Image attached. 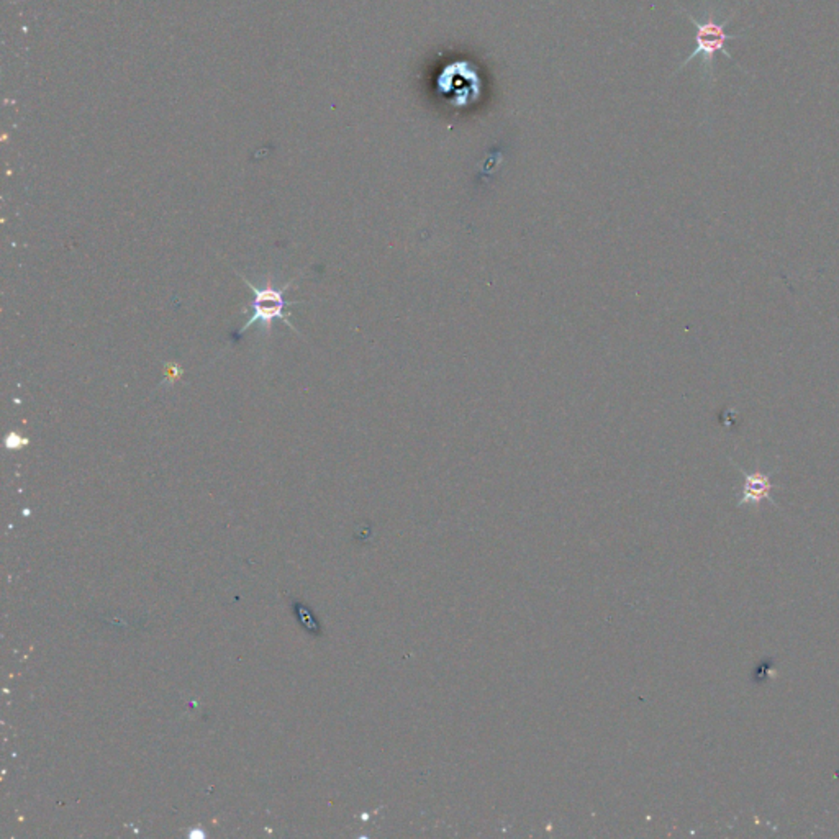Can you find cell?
Listing matches in <instances>:
<instances>
[{
	"mask_svg": "<svg viewBox=\"0 0 839 839\" xmlns=\"http://www.w3.org/2000/svg\"><path fill=\"white\" fill-rule=\"evenodd\" d=\"M689 20L694 24L695 26V50L690 53V56L680 64V69L685 68L690 61H694L695 58H702V66L703 71H705V78L707 81H711L713 79V64H715V56L721 53L725 54L728 60L735 61V58L729 54L728 50H727V43L729 40H737V38H741L743 34H746L745 32L741 34H727V25L729 22L733 20L735 15H729V17L721 20V22H717L715 20V14L711 12H707L703 15V20H697L694 15L687 14Z\"/></svg>",
	"mask_w": 839,
	"mask_h": 839,
	"instance_id": "cell-1",
	"label": "cell"
},
{
	"mask_svg": "<svg viewBox=\"0 0 839 839\" xmlns=\"http://www.w3.org/2000/svg\"><path fill=\"white\" fill-rule=\"evenodd\" d=\"M243 281L255 294V300L251 304L253 313H251V317L248 318V322L245 323V326L241 328V333L246 332L249 326L256 325V323L263 326L265 332H271V326L275 323V320H283L285 325L294 330L289 318L285 317V307H287L285 291L291 287L294 281L287 284V285H284L283 289H275L271 285L257 289L253 284H249V281H246L245 277H243Z\"/></svg>",
	"mask_w": 839,
	"mask_h": 839,
	"instance_id": "cell-2",
	"label": "cell"
},
{
	"mask_svg": "<svg viewBox=\"0 0 839 839\" xmlns=\"http://www.w3.org/2000/svg\"><path fill=\"white\" fill-rule=\"evenodd\" d=\"M743 474H745L743 497L738 506H757L764 498L771 500L774 504V498L771 497L772 488H774L771 476L762 474V472H749V474L743 472Z\"/></svg>",
	"mask_w": 839,
	"mask_h": 839,
	"instance_id": "cell-3",
	"label": "cell"
},
{
	"mask_svg": "<svg viewBox=\"0 0 839 839\" xmlns=\"http://www.w3.org/2000/svg\"><path fill=\"white\" fill-rule=\"evenodd\" d=\"M5 445H7L9 449H18V448H22V446L28 445V439L20 437L17 433H10L7 439H5Z\"/></svg>",
	"mask_w": 839,
	"mask_h": 839,
	"instance_id": "cell-5",
	"label": "cell"
},
{
	"mask_svg": "<svg viewBox=\"0 0 839 839\" xmlns=\"http://www.w3.org/2000/svg\"><path fill=\"white\" fill-rule=\"evenodd\" d=\"M292 608H294V613H295V617L299 620L300 625L305 628L307 633L315 634V636L322 634V626L318 623L315 615L312 613V610H310L304 602H300V600H292Z\"/></svg>",
	"mask_w": 839,
	"mask_h": 839,
	"instance_id": "cell-4",
	"label": "cell"
}]
</instances>
